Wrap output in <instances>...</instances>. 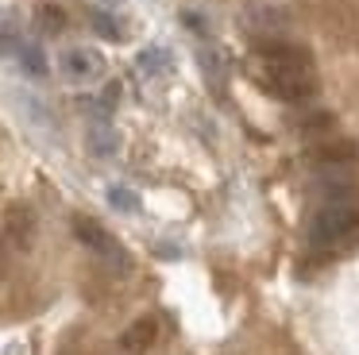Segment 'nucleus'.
<instances>
[{"label": "nucleus", "mask_w": 359, "mask_h": 355, "mask_svg": "<svg viewBox=\"0 0 359 355\" xmlns=\"http://www.w3.org/2000/svg\"><path fill=\"white\" fill-rule=\"evenodd\" d=\"M140 66L147 69V74H163L166 54H163V51H147V54H140Z\"/></svg>", "instance_id": "4468645a"}, {"label": "nucleus", "mask_w": 359, "mask_h": 355, "mask_svg": "<svg viewBox=\"0 0 359 355\" xmlns=\"http://www.w3.org/2000/svg\"><path fill=\"white\" fill-rule=\"evenodd\" d=\"M109 201L116 208H124V213H135V208H140V201H135L128 189H120V185H112V189H109Z\"/></svg>", "instance_id": "ddd939ff"}, {"label": "nucleus", "mask_w": 359, "mask_h": 355, "mask_svg": "<svg viewBox=\"0 0 359 355\" xmlns=\"http://www.w3.org/2000/svg\"><path fill=\"white\" fill-rule=\"evenodd\" d=\"M259 85L286 105H305L320 93L317 66H259Z\"/></svg>", "instance_id": "f03ea898"}, {"label": "nucleus", "mask_w": 359, "mask_h": 355, "mask_svg": "<svg viewBox=\"0 0 359 355\" xmlns=\"http://www.w3.org/2000/svg\"><path fill=\"white\" fill-rule=\"evenodd\" d=\"M35 23H39V31H43V35H62L66 15H62V8H39Z\"/></svg>", "instance_id": "9b49d317"}, {"label": "nucleus", "mask_w": 359, "mask_h": 355, "mask_svg": "<svg viewBox=\"0 0 359 355\" xmlns=\"http://www.w3.org/2000/svg\"><path fill=\"white\" fill-rule=\"evenodd\" d=\"M201 69L220 85V77H224V66H220V54H217V51H201Z\"/></svg>", "instance_id": "f8f14e48"}, {"label": "nucleus", "mask_w": 359, "mask_h": 355, "mask_svg": "<svg viewBox=\"0 0 359 355\" xmlns=\"http://www.w3.org/2000/svg\"><path fill=\"white\" fill-rule=\"evenodd\" d=\"M297 131L309 135V139H325V135H332V116H328V112H313V116H305V120L297 123Z\"/></svg>", "instance_id": "6e6552de"}, {"label": "nucleus", "mask_w": 359, "mask_h": 355, "mask_svg": "<svg viewBox=\"0 0 359 355\" xmlns=\"http://www.w3.org/2000/svg\"><path fill=\"white\" fill-rule=\"evenodd\" d=\"M74 232H78V239L89 247V251H97L101 259H109V262H116L120 270H128L124 247H120L116 236H109V232H104L97 220H89V216H78V220H74Z\"/></svg>", "instance_id": "20e7f679"}, {"label": "nucleus", "mask_w": 359, "mask_h": 355, "mask_svg": "<svg viewBox=\"0 0 359 355\" xmlns=\"http://www.w3.org/2000/svg\"><path fill=\"white\" fill-rule=\"evenodd\" d=\"M4 228H8V239L16 247H32V239H35V216H32V208H27V205H12Z\"/></svg>", "instance_id": "423d86ee"}, {"label": "nucleus", "mask_w": 359, "mask_h": 355, "mask_svg": "<svg viewBox=\"0 0 359 355\" xmlns=\"http://www.w3.org/2000/svg\"><path fill=\"white\" fill-rule=\"evenodd\" d=\"M359 232V205L355 201H320V208L309 220V243L313 247H336Z\"/></svg>", "instance_id": "f257e3e1"}, {"label": "nucleus", "mask_w": 359, "mask_h": 355, "mask_svg": "<svg viewBox=\"0 0 359 355\" xmlns=\"http://www.w3.org/2000/svg\"><path fill=\"white\" fill-rule=\"evenodd\" d=\"M89 151L101 154V159L116 154V131H109V128H93V131H89Z\"/></svg>", "instance_id": "9d476101"}, {"label": "nucleus", "mask_w": 359, "mask_h": 355, "mask_svg": "<svg viewBox=\"0 0 359 355\" xmlns=\"http://www.w3.org/2000/svg\"><path fill=\"white\" fill-rule=\"evenodd\" d=\"M155 340H158V321L155 316H140V321H132V328L120 336V347H124V351H147Z\"/></svg>", "instance_id": "0eeeda50"}, {"label": "nucleus", "mask_w": 359, "mask_h": 355, "mask_svg": "<svg viewBox=\"0 0 359 355\" xmlns=\"http://www.w3.org/2000/svg\"><path fill=\"white\" fill-rule=\"evenodd\" d=\"M355 159H359V143L348 135H325V139H313V143L305 147V162L317 166L320 174H340V170L351 166Z\"/></svg>", "instance_id": "7ed1b4c3"}, {"label": "nucleus", "mask_w": 359, "mask_h": 355, "mask_svg": "<svg viewBox=\"0 0 359 355\" xmlns=\"http://www.w3.org/2000/svg\"><path fill=\"white\" fill-rule=\"evenodd\" d=\"M0 267H4V247H0Z\"/></svg>", "instance_id": "dca6fc26"}, {"label": "nucleus", "mask_w": 359, "mask_h": 355, "mask_svg": "<svg viewBox=\"0 0 359 355\" xmlns=\"http://www.w3.org/2000/svg\"><path fill=\"white\" fill-rule=\"evenodd\" d=\"M93 27L101 31V35H109V39H120V27H116V20H109V15H93Z\"/></svg>", "instance_id": "2eb2a0df"}, {"label": "nucleus", "mask_w": 359, "mask_h": 355, "mask_svg": "<svg viewBox=\"0 0 359 355\" xmlns=\"http://www.w3.org/2000/svg\"><path fill=\"white\" fill-rule=\"evenodd\" d=\"M58 69H62L66 81H97V77L104 74V58L93 51V46H70V51H62V58H58Z\"/></svg>", "instance_id": "39448f33"}, {"label": "nucleus", "mask_w": 359, "mask_h": 355, "mask_svg": "<svg viewBox=\"0 0 359 355\" xmlns=\"http://www.w3.org/2000/svg\"><path fill=\"white\" fill-rule=\"evenodd\" d=\"M12 51H16V58L24 62V69H27L32 77H43V74H47V62H43V54L35 51L32 43H16Z\"/></svg>", "instance_id": "1a4fd4ad"}]
</instances>
